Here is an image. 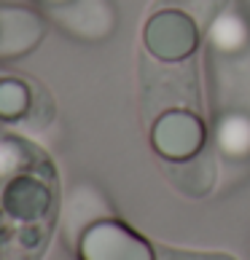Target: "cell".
I'll return each instance as SVG.
<instances>
[{
  "label": "cell",
  "mask_w": 250,
  "mask_h": 260,
  "mask_svg": "<svg viewBox=\"0 0 250 260\" xmlns=\"http://www.w3.org/2000/svg\"><path fill=\"white\" fill-rule=\"evenodd\" d=\"M54 212V169H24L6 180L0 193V217L19 225L49 223Z\"/></svg>",
  "instance_id": "obj_1"
},
{
  "label": "cell",
  "mask_w": 250,
  "mask_h": 260,
  "mask_svg": "<svg viewBox=\"0 0 250 260\" xmlns=\"http://www.w3.org/2000/svg\"><path fill=\"white\" fill-rule=\"evenodd\" d=\"M143 41L148 54L159 62H183L199 49L202 27L178 8H159L148 19Z\"/></svg>",
  "instance_id": "obj_2"
},
{
  "label": "cell",
  "mask_w": 250,
  "mask_h": 260,
  "mask_svg": "<svg viewBox=\"0 0 250 260\" xmlns=\"http://www.w3.org/2000/svg\"><path fill=\"white\" fill-rule=\"evenodd\" d=\"M78 260H156V249L121 220L102 217L78 239Z\"/></svg>",
  "instance_id": "obj_3"
},
{
  "label": "cell",
  "mask_w": 250,
  "mask_h": 260,
  "mask_svg": "<svg viewBox=\"0 0 250 260\" xmlns=\"http://www.w3.org/2000/svg\"><path fill=\"white\" fill-rule=\"evenodd\" d=\"M205 123L194 110H164L153 121L151 142L156 153L167 161H186L205 150Z\"/></svg>",
  "instance_id": "obj_4"
},
{
  "label": "cell",
  "mask_w": 250,
  "mask_h": 260,
  "mask_svg": "<svg viewBox=\"0 0 250 260\" xmlns=\"http://www.w3.org/2000/svg\"><path fill=\"white\" fill-rule=\"evenodd\" d=\"M46 32L43 19L22 6H0V59L33 51Z\"/></svg>",
  "instance_id": "obj_5"
},
{
  "label": "cell",
  "mask_w": 250,
  "mask_h": 260,
  "mask_svg": "<svg viewBox=\"0 0 250 260\" xmlns=\"http://www.w3.org/2000/svg\"><path fill=\"white\" fill-rule=\"evenodd\" d=\"M49 14L67 32L86 41H97L113 30V11L108 0H67L65 6L49 8Z\"/></svg>",
  "instance_id": "obj_6"
},
{
  "label": "cell",
  "mask_w": 250,
  "mask_h": 260,
  "mask_svg": "<svg viewBox=\"0 0 250 260\" xmlns=\"http://www.w3.org/2000/svg\"><path fill=\"white\" fill-rule=\"evenodd\" d=\"M167 175L180 193L194 196V199L207 196L215 185V177H218L215 156L210 150H202V153H197V156H191L186 161H172Z\"/></svg>",
  "instance_id": "obj_7"
},
{
  "label": "cell",
  "mask_w": 250,
  "mask_h": 260,
  "mask_svg": "<svg viewBox=\"0 0 250 260\" xmlns=\"http://www.w3.org/2000/svg\"><path fill=\"white\" fill-rule=\"evenodd\" d=\"M105 209V201L100 193H94L92 188H75V193L70 199V204H67V212H65V234L67 239H78L84 236V231L94 225L97 220L102 217H110Z\"/></svg>",
  "instance_id": "obj_8"
},
{
  "label": "cell",
  "mask_w": 250,
  "mask_h": 260,
  "mask_svg": "<svg viewBox=\"0 0 250 260\" xmlns=\"http://www.w3.org/2000/svg\"><path fill=\"white\" fill-rule=\"evenodd\" d=\"M43 167H51V164L46 161V156L35 145L19 137H8V134L0 137V180H11L24 169H43Z\"/></svg>",
  "instance_id": "obj_9"
},
{
  "label": "cell",
  "mask_w": 250,
  "mask_h": 260,
  "mask_svg": "<svg viewBox=\"0 0 250 260\" xmlns=\"http://www.w3.org/2000/svg\"><path fill=\"white\" fill-rule=\"evenodd\" d=\"M218 148L229 158L250 156V118L242 113H229L218 121Z\"/></svg>",
  "instance_id": "obj_10"
},
{
  "label": "cell",
  "mask_w": 250,
  "mask_h": 260,
  "mask_svg": "<svg viewBox=\"0 0 250 260\" xmlns=\"http://www.w3.org/2000/svg\"><path fill=\"white\" fill-rule=\"evenodd\" d=\"M33 105H35V91L24 81L16 78L0 81V118L19 121L33 113Z\"/></svg>",
  "instance_id": "obj_11"
},
{
  "label": "cell",
  "mask_w": 250,
  "mask_h": 260,
  "mask_svg": "<svg viewBox=\"0 0 250 260\" xmlns=\"http://www.w3.org/2000/svg\"><path fill=\"white\" fill-rule=\"evenodd\" d=\"M229 0H156L159 8H178V11L188 14L202 30H210L215 19L224 14Z\"/></svg>",
  "instance_id": "obj_12"
},
{
  "label": "cell",
  "mask_w": 250,
  "mask_h": 260,
  "mask_svg": "<svg viewBox=\"0 0 250 260\" xmlns=\"http://www.w3.org/2000/svg\"><path fill=\"white\" fill-rule=\"evenodd\" d=\"M213 32V46L220 51H239L245 49V41H247V27L245 22L239 19L237 14H220L215 19V24L210 27Z\"/></svg>",
  "instance_id": "obj_13"
},
{
  "label": "cell",
  "mask_w": 250,
  "mask_h": 260,
  "mask_svg": "<svg viewBox=\"0 0 250 260\" xmlns=\"http://www.w3.org/2000/svg\"><path fill=\"white\" fill-rule=\"evenodd\" d=\"M156 260H234L226 252H188V249L156 247Z\"/></svg>",
  "instance_id": "obj_14"
},
{
  "label": "cell",
  "mask_w": 250,
  "mask_h": 260,
  "mask_svg": "<svg viewBox=\"0 0 250 260\" xmlns=\"http://www.w3.org/2000/svg\"><path fill=\"white\" fill-rule=\"evenodd\" d=\"M67 0H43V6L46 8H57V6H65Z\"/></svg>",
  "instance_id": "obj_15"
}]
</instances>
